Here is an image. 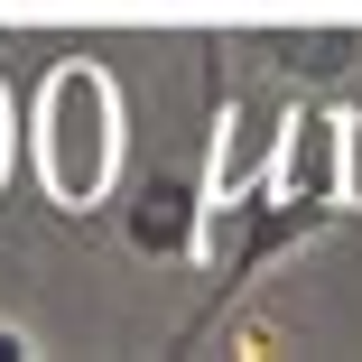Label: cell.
I'll return each mask as SVG.
<instances>
[{"instance_id":"8992f818","label":"cell","mask_w":362,"mask_h":362,"mask_svg":"<svg viewBox=\"0 0 362 362\" xmlns=\"http://www.w3.org/2000/svg\"><path fill=\"white\" fill-rule=\"evenodd\" d=\"M28 353H37V334H28L19 316H0V362H28Z\"/></svg>"},{"instance_id":"6da1fadb","label":"cell","mask_w":362,"mask_h":362,"mask_svg":"<svg viewBox=\"0 0 362 362\" xmlns=\"http://www.w3.org/2000/svg\"><path fill=\"white\" fill-rule=\"evenodd\" d=\"M28 168H37V195L56 214H93L121 177V149H130V103L112 84V65L93 56H65L47 65V84L28 103Z\"/></svg>"},{"instance_id":"3957f363","label":"cell","mask_w":362,"mask_h":362,"mask_svg":"<svg viewBox=\"0 0 362 362\" xmlns=\"http://www.w3.org/2000/svg\"><path fill=\"white\" fill-rule=\"evenodd\" d=\"M204 158H177V168H149L139 177V195L121 204V242L139 251V260H195L204 251Z\"/></svg>"},{"instance_id":"277c9868","label":"cell","mask_w":362,"mask_h":362,"mask_svg":"<svg viewBox=\"0 0 362 362\" xmlns=\"http://www.w3.org/2000/svg\"><path fill=\"white\" fill-rule=\"evenodd\" d=\"M260 47H269L279 75H298V84H334L344 65H362V28L353 19L344 28H260Z\"/></svg>"},{"instance_id":"7a4b0ae2","label":"cell","mask_w":362,"mask_h":362,"mask_svg":"<svg viewBox=\"0 0 362 362\" xmlns=\"http://www.w3.org/2000/svg\"><path fill=\"white\" fill-rule=\"evenodd\" d=\"M260 186H269L279 204L316 214V223L334 233V214H344V112H325L316 93H307V103H288V112H279V139H269Z\"/></svg>"},{"instance_id":"5b68a950","label":"cell","mask_w":362,"mask_h":362,"mask_svg":"<svg viewBox=\"0 0 362 362\" xmlns=\"http://www.w3.org/2000/svg\"><path fill=\"white\" fill-rule=\"evenodd\" d=\"M344 214H362V112H344Z\"/></svg>"},{"instance_id":"52a82bcc","label":"cell","mask_w":362,"mask_h":362,"mask_svg":"<svg viewBox=\"0 0 362 362\" xmlns=\"http://www.w3.org/2000/svg\"><path fill=\"white\" fill-rule=\"evenodd\" d=\"M10 158H19V139H10V93H0V186H10Z\"/></svg>"}]
</instances>
